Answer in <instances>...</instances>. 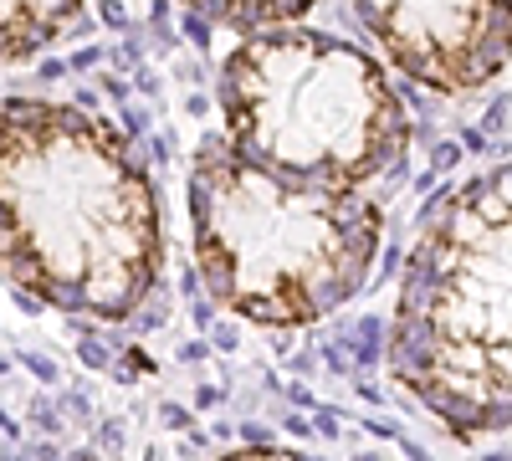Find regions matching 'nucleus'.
Here are the masks:
<instances>
[{
    "mask_svg": "<svg viewBox=\"0 0 512 461\" xmlns=\"http://www.w3.org/2000/svg\"><path fill=\"white\" fill-rule=\"evenodd\" d=\"M159 272L164 211L128 139L77 103L0 98V282L123 323Z\"/></svg>",
    "mask_w": 512,
    "mask_h": 461,
    "instance_id": "obj_1",
    "label": "nucleus"
},
{
    "mask_svg": "<svg viewBox=\"0 0 512 461\" xmlns=\"http://www.w3.org/2000/svg\"><path fill=\"white\" fill-rule=\"evenodd\" d=\"M190 236L195 272L226 313L256 328H308L364 292L384 211L364 190L287 180L226 139H205L190 170Z\"/></svg>",
    "mask_w": 512,
    "mask_h": 461,
    "instance_id": "obj_2",
    "label": "nucleus"
},
{
    "mask_svg": "<svg viewBox=\"0 0 512 461\" xmlns=\"http://www.w3.org/2000/svg\"><path fill=\"white\" fill-rule=\"evenodd\" d=\"M512 175L487 170L425 211L390 323L395 385L456 441H487L512 415Z\"/></svg>",
    "mask_w": 512,
    "mask_h": 461,
    "instance_id": "obj_3",
    "label": "nucleus"
},
{
    "mask_svg": "<svg viewBox=\"0 0 512 461\" xmlns=\"http://www.w3.org/2000/svg\"><path fill=\"white\" fill-rule=\"evenodd\" d=\"M226 144L272 175L364 190L410 149V113L364 47L313 26L241 31L221 62Z\"/></svg>",
    "mask_w": 512,
    "mask_h": 461,
    "instance_id": "obj_4",
    "label": "nucleus"
},
{
    "mask_svg": "<svg viewBox=\"0 0 512 461\" xmlns=\"http://www.w3.org/2000/svg\"><path fill=\"white\" fill-rule=\"evenodd\" d=\"M374 47L431 93H482L507 72V0H349Z\"/></svg>",
    "mask_w": 512,
    "mask_h": 461,
    "instance_id": "obj_5",
    "label": "nucleus"
},
{
    "mask_svg": "<svg viewBox=\"0 0 512 461\" xmlns=\"http://www.w3.org/2000/svg\"><path fill=\"white\" fill-rule=\"evenodd\" d=\"M88 0H0V67L31 62L72 31Z\"/></svg>",
    "mask_w": 512,
    "mask_h": 461,
    "instance_id": "obj_6",
    "label": "nucleus"
},
{
    "mask_svg": "<svg viewBox=\"0 0 512 461\" xmlns=\"http://www.w3.org/2000/svg\"><path fill=\"white\" fill-rule=\"evenodd\" d=\"M180 6L221 21L231 31H262V26H287V21H303L318 0H180Z\"/></svg>",
    "mask_w": 512,
    "mask_h": 461,
    "instance_id": "obj_7",
    "label": "nucleus"
}]
</instances>
